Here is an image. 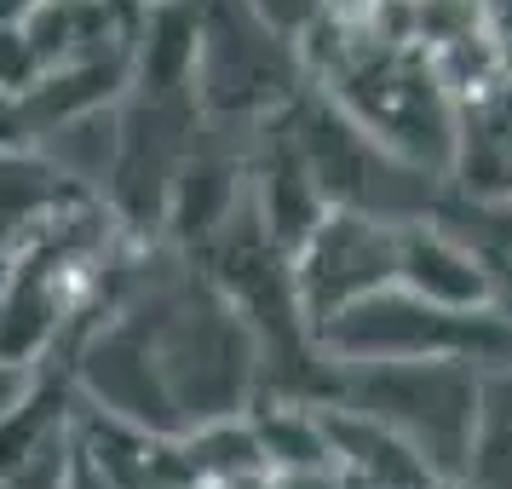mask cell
Instances as JSON below:
<instances>
[{
  "instance_id": "11",
  "label": "cell",
  "mask_w": 512,
  "mask_h": 489,
  "mask_svg": "<svg viewBox=\"0 0 512 489\" xmlns=\"http://www.w3.org/2000/svg\"><path fill=\"white\" fill-rule=\"evenodd\" d=\"M426 489H472V484H466V478H432Z\"/></svg>"
},
{
  "instance_id": "13",
  "label": "cell",
  "mask_w": 512,
  "mask_h": 489,
  "mask_svg": "<svg viewBox=\"0 0 512 489\" xmlns=\"http://www.w3.org/2000/svg\"><path fill=\"white\" fill-rule=\"evenodd\" d=\"M133 6H162V0H133Z\"/></svg>"
},
{
  "instance_id": "5",
  "label": "cell",
  "mask_w": 512,
  "mask_h": 489,
  "mask_svg": "<svg viewBox=\"0 0 512 489\" xmlns=\"http://www.w3.org/2000/svg\"><path fill=\"white\" fill-rule=\"evenodd\" d=\"M397 282L432 305L449 311H489L495 305V277H489L484 254L449 231L438 213L420 219H397Z\"/></svg>"
},
{
  "instance_id": "3",
  "label": "cell",
  "mask_w": 512,
  "mask_h": 489,
  "mask_svg": "<svg viewBox=\"0 0 512 489\" xmlns=\"http://www.w3.org/2000/svg\"><path fill=\"white\" fill-rule=\"evenodd\" d=\"M300 41L254 12V0H196V58L190 98L208 121H271L300 93Z\"/></svg>"
},
{
  "instance_id": "9",
  "label": "cell",
  "mask_w": 512,
  "mask_h": 489,
  "mask_svg": "<svg viewBox=\"0 0 512 489\" xmlns=\"http://www.w3.org/2000/svg\"><path fill=\"white\" fill-rule=\"evenodd\" d=\"M24 386H29V369H0V415L24 397Z\"/></svg>"
},
{
  "instance_id": "6",
  "label": "cell",
  "mask_w": 512,
  "mask_h": 489,
  "mask_svg": "<svg viewBox=\"0 0 512 489\" xmlns=\"http://www.w3.org/2000/svg\"><path fill=\"white\" fill-rule=\"evenodd\" d=\"M87 185H75L64 167L41 156L35 144H0V248L18 254L29 236L47 225L58 208H70Z\"/></svg>"
},
{
  "instance_id": "8",
  "label": "cell",
  "mask_w": 512,
  "mask_h": 489,
  "mask_svg": "<svg viewBox=\"0 0 512 489\" xmlns=\"http://www.w3.org/2000/svg\"><path fill=\"white\" fill-rule=\"evenodd\" d=\"M484 35H489V47H495L501 81L512 87V0H484Z\"/></svg>"
},
{
  "instance_id": "12",
  "label": "cell",
  "mask_w": 512,
  "mask_h": 489,
  "mask_svg": "<svg viewBox=\"0 0 512 489\" xmlns=\"http://www.w3.org/2000/svg\"><path fill=\"white\" fill-rule=\"evenodd\" d=\"M6 277H12V254L0 248V294H6Z\"/></svg>"
},
{
  "instance_id": "1",
  "label": "cell",
  "mask_w": 512,
  "mask_h": 489,
  "mask_svg": "<svg viewBox=\"0 0 512 489\" xmlns=\"http://www.w3.org/2000/svg\"><path fill=\"white\" fill-rule=\"evenodd\" d=\"M415 449L438 478H466L484 426V374L461 357L432 363H346L334 369V397Z\"/></svg>"
},
{
  "instance_id": "2",
  "label": "cell",
  "mask_w": 512,
  "mask_h": 489,
  "mask_svg": "<svg viewBox=\"0 0 512 489\" xmlns=\"http://www.w3.org/2000/svg\"><path fill=\"white\" fill-rule=\"evenodd\" d=\"M311 340L334 369L346 363H432L461 357L478 369L512 363V317L507 311H449L409 294L403 282H386L363 300L340 305L328 323L311 328Z\"/></svg>"
},
{
  "instance_id": "10",
  "label": "cell",
  "mask_w": 512,
  "mask_h": 489,
  "mask_svg": "<svg viewBox=\"0 0 512 489\" xmlns=\"http://www.w3.org/2000/svg\"><path fill=\"white\" fill-rule=\"evenodd\" d=\"M41 0H0V29H12V24H24L29 12H35Z\"/></svg>"
},
{
  "instance_id": "7",
  "label": "cell",
  "mask_w": 512,
  "mask_h": 489,
  "mask_svg": "<svg viewBox=\"0 0 512 489\" xmlns=\"http://www.w3.org/2000/svg\"><path fill=\"white\" fill-rule=\"evenodd\" d=\"M254 12L265 18V24H277L282 35H294V41H300L305 29L317 24V18H328L334 6H328V0H254Z\"/></svg>"
},
{
  "instance_id": "4",
  "label": "cell",
  "mask_w": 512,
  "mask_h": 489,
  "mask_svg": "<svg viewBox=\"0 0 512 489\" xmlns=\"http://www.w3.org/2000/svg\"><path fill=\"white\" fill-rule=\"evenodd\" d=\"M288 271H294V300L305 323H328L340 305L397 282V219L363 208H328L311 225V236L288 254Z\"/></svg>"
}]
</instances>
